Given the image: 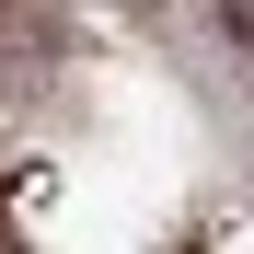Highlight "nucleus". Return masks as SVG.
<instances>
[{"label":"nucleus","instance_id":"f257e3e1","mask_svg":"<svg viewBox=\"0 0 254 254\" xmlns=\"http://www.w3.org/2000/svg\"><path fill=\"white\" fill-rule=\"evenodd\" d=\"M220 23H231V47L254 58V0H220Z\"/></svg>","mask_w":254,"mask_h":254}]
</instances>
